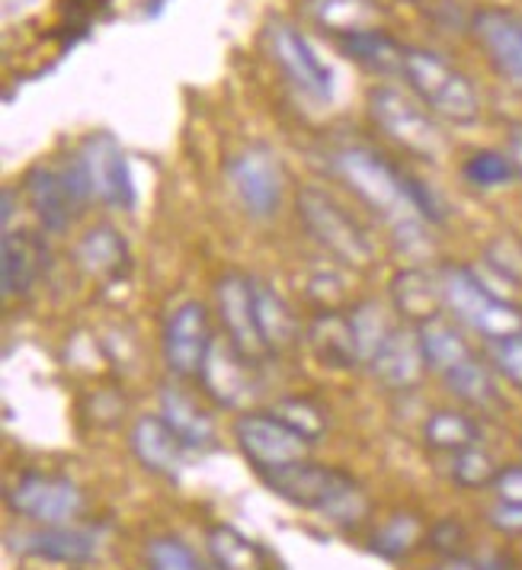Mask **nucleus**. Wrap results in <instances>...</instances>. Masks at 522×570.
Returning <instances> with one entry per match:
<instances>
[{
	"mask_svg": "<svg viewBox=\"0 0 522 570\" xmlns=\"http://www.w3.org/2000/svg\"><path fill=\"white\" fill-rule=\"evenodd\" d=\"M440 285H443V305L462 327L474 331L477 337L500 340L522 334V312L487 288L484 279L462 263H445L440 269Z\"/></svg>",
	"mask_w": 522,
	"mask_h": 570,
	"instance_id": "nucleus-3",
	"label": "nucleus"
},
{
	"mask_svg": "<svg viewBox=\"0 0 522 570\" xmlns=\"http://www.w3.org/2000/svg\"><path fill=\"white\" fill-rule=\"evenodd\" d=\"M496 471H500L496 459L487 449H481V445H471L465 452H455V455H452V468H449L452 481H455L459 488H465V491L491 488Z\"/></svg>",
	"mask_w": 522,
	"mask_h": 570,
	"instance_id": "nucleus-35",
	"label": "nucleus"
},
{
	"mask_svg": "<svg viewBox=\"0 0 522 570\" xmlns=\"http://www.w3.org/2000/svg\"><path fill=\"white\" fill-rule=\"evenodd\" d=\"M334 170L339 180L356 193V199L366 203L392 228L394 240L407 254H417L430 244V237H426L430 222L420 212L423 183L404 174L401 167H394L388 157H382L372 148H363V145L339 148L334 155Z\"/></svg>",
	"mask_w": 522,
	"mask_h": 570,
	"instance_id": "nucleus-1",
	"label": "nucleus"
},
{
	"mask_svg": "<svg viewBox=\"0 0 522 570\" xmlns=\"http://www.w3.org/2000/svg\"><path fill=\"white\" fill-rule=\"evenodd\" d=\"M211 343L215 337H211L209 308L203 302H180L160 334L164 365L177 379H199L203 365L209 360Z\"/></svg>",
	"mask_w": 522,
	"mask_h": 570,
	"instance_id": "nucleus-11",
	"label": "nucleus"
},
{
	"mask_svg": "<svg viewBox=\"0 0 522 570\" xmlns=\"http://www.w3.org/2000/svg\"><path fill=\"white\" fill-rule=\"evenodd\" d=\"M305 340H308V346H312V353L321 365H331V368L363 365L349 314L337 312V308H324V312L314 314L305 327Z\"/></svg>",
	"mask_w": 522,
	"mask_h": 570,
	"instance_id": "nucleus-21",
	"label": "nucleus"
},
{
	"mask_svg": "<svg viewBox=\"0 0 522 570\" xmlns=\"http://www.w3.org/2000/svg\"><path fill=\"white\" fill-rule=\"evenodd\" d=\"M506 155L513 160V167H516V177L522 180V126L510 131V138H506Z\"/></svg>",
	"mask_w": 522,
	"mask_h": 570,
	"instance_id": "nucleus-43",
	"label": "nucleus"
},
{
	"mask_svg": "<svg viewBox=\"0 0 522 570\" xmlns=\"http://www.w3.org/2000/svg\"><path fill=\"white\" fill-rule=\"evenodd\" d=\"M471 29L477 36V42L484 46V52L491 55L500 75L506 80H513L516 87H522V20L506 13V10H477Z\"/></svg>",
	"mask_w": 522,
	"mask_h": 570,
	"instance_id": "nucleus-19",
	"label": "nucleus"
},
{
	"mask_svg": "<svg viewBox=\"0 0 522 570\" xmlns=\"http://www.w3.org/2000/svg\"><path fill=\"white\" fill-rule=\"evenodd\" d=\"M491 491L503 503H522V465H506L496 471Z\"/></svg>",
	"mask_w": 522,
	"mask_h": 570,
	"instance_id": "nucleus-42",
	"label": "nucleus"
},
{
	"mask_svg": "<svg viewBox=\"0 0 522 570\" xmlns=\"http://www.w3.org/2000/svg\"><path fill=\"white\" fill-rule=\"evenodd\" d=\"M423 442L433 449V452H445V455H455V452H465L471 445L481 442V426L477 420L465 411H433L423 423Z\"/></svg>",
	"mask_w": 522,
	"mask_h": 570,
	"instance_id": "nucleus-30",
	"label": "nucleus"
},
{
	"mask_svg": "<svg viewBox=\"0 0 522 570\" xmlns=\"http://www.w3.org/2000/svg\"><path fill=\"white\" fill-rule=\"evenodd\" d=\"M7 507L36 525H71L83 513V491L65 474L27 471L7 491Z\"/></svg>",
	"mask_w": 522,
	"mask_h": 570,
	"instance_id": "nucleus-8",
	"label": "nucleus"
},
{
	"mask_svg": "<svg viewBox=\"0 0 522 570\" xmlns=\"http://www.w3.org/2000/svg\"><path fill=\"white\" fill-rule=\"evenodd\" d=\"M372 375L392 391L417 389L423 372H426V356L420 346V334L414 324H397L392 331V337L382 343V350L372 356Z\"/></svg>",
	"mask_w": 522,
	"mask_h": 570,
	"instance_id": "nucleus-17",
	"label": "nucleus"
},
{
	"mask_svg": "<svg viewBox=\"0 0 522 570\" xmlns=\"http://www.w3.org/2000/svg\"><path fill=\"white\" fill-rule=\"evenodd\" d=\"M520 445H522V440H520Z\"/></svg>",
	"mask_w": 522,
	"mask_h": 570,
	"instance_id": "nucleus-45",
	"label": "nucleus"
},
{
	"mask_svg": "<svg viewBox=\"0 0 522 570\" xmlns=\"http://www.w3.org/2000/svg\"><path fill=\"white\" fill-rule=\"evenodd\" d=\"M487 363L500 372L513 389L522 391V334L487 340Z\"/></svg>",
	"mask_w": 522,
	"mask_h": 570,
	"instance_id": "nucleus-39",
	"label": "nucleus"
},
{
	"mask_svg": "<svg viewBox=\"0 0 522 570\" xmlns=\"http://www.w3.org/2000/svg\"><path fill=\"white\" fill-rule=\"evenodd\" d=\"M266 46L295 90H302L314 104H331L334 71L321 61V55L314 52V46L302 29L286 20H276L266 29Z\"/></svg>",
	"mask_w": 522,
	"mask_h": 570,
	"instance_id": "nucleus-10",
	"label": "nucleus"
},
{
	"mask_svg": "<svg viewBox=\"0 0 522 570\" xmlns=\"http://www.w3.org/2000/svg\"><path fill=\"white\" fill-rule=\"evenodd\" d=\"M392 302L394 312L414 327H420L423 321L440 317L445 312L440 273H430V269H420V266L401 269L392 279Z\"/></svg>",
	"mask_w": 522,
	"mask_h": 570,
	"instance_id": "nucleus-22",
	"label": "nucleus"
},
{
	"mask_svg": "<svg viewBox=\"0 0 522 570\" xmlns=\"http://www.w3.org/2000/svg\"><path fill=\"white\" fill-rule=\"evenodd\" d=\"M235 442L240 455L254 465L257 474L286 468L292 462L308 459V445L302 433H295L279 416L263 411H244L235 420Z\"/></svg>",
	"mask_w": 522,
	"mask_h": 570,
	"instance_id": "nucleus-9",
	"label": "nucleus"
},
{
	"mask_svg": "<svg viewBox=\"0 0 522 570\" xmlns=\"http://www.w3.org/2000/svg\"><path fill=\"white\" fill-rule=\"evenodd\" d=\"M368 116L385 138L407 155L420 160H440L445 155V138L440 126L430 119V112L404 97L394 87H372L368 90Z\"/></svg>",
	"mask_w": 522,
	"mask_h": 570,
	"instance_id": "nucleus-6",
	"label": "nucleus"
},
{
	"mask_svg": "<svg viewBox=\"0 0 522 570\" xmlns=\"http://www.w3.org/2000/svg\"><path fill=\"white\" fill-rule=\"evenodd\" d=\"M487 525L496 529L500 535H522V503H503L496 500L494 507H487Z\"/></svg>",
	"mask_w": 522,
	"mask_h": 570,
	"instance_id": "nucleus-41",
	"label": "nucleus"
},
{
	"mask_svg": "<svg viewBox=\"0 0 522 570\" xmlns=\"http://www.w3.org/2000/svg\"><path fill=\"white\" fill-rule=\"evenodd\" d=\"M49 266V247L36 232H3L0 240V285L3 295H27Z\"/></svg>",
	"mask_w": 522,
	"mask_h": 570,
	"instance_id": "nucleus-20",
	"label": "nucleus"
},
{
	"mask_svg": "<svg viewBox=\"0 0 522 570\" xmlns=\"http://www.w3.org/2000/svg\"><path fill=\"white\" fill-rule=\"evenodd\" d=\"M426 542H430V548H433L440 558H459L465 542H469V529H465V522H459L455 517H445L430 525Z\"/></svg>",
	"mask_w": 522,
	"mask_h": 570,
	"instance_id": "nucleus-40",
	"label": "nucleus"
},
{
	"mask_svg": "<svg viewBox=\"0 0 522 570\" xmlns=\"http://www.w3.org/2000/svg\"><path fill=\"white\" fill-rule=\"evenodd\" d=\"M411 90L420 97L433 116L455 126H471L481 116L477 90L459 68H452L443 55L430 49H407L404 52V75Z\"/></svg>",
	"mask_w": 522,
	"mask_h": 570,
	"instance_id": "nucleus-4",
	"label": "nucleus"
},
{
	"mask_svg": "<svg viewBox=\"0 0 522 570\" xmlns=\"http://www.w3.org/2000/svg\"><path fill=\"white\" fill-rule=\"evenodd\" d=\"M433 570H484V564H477V561H471L465 554H459V558H443Z\"/></svg>",
	"mask_w": 522,
	"mask_h": 570,
	"instance_id": "nucleus-44",
	"label": "nucleus"
},
{
	"mask_svg": "<svg viewBox=\"0 0 522 570\" xmlns=\"http://www.w3.org/2000/svg\"><path fill=\"white\" fill-rule=\"evenodd\" d=\"M129 449L138 459V465L160 478H177L184 471L186 452H189L160 414H145L131 423Z\"/></svg>",
	"mask_w": 522,
	"mask_h": 570,
	"instance_id": "nucleus-16",
	"label": "nucleus"
},
{
	"mask_svg": "<svg viewBox=\"0 0 522 570\" xmlns=\"http://www.w3.org/2000/svg\"><path fill=\"white\" fill-rule=\"evenodd\" d=\"M160 416L170 423V430L184 440L186 449H211L218 433H215V420L206 407H199V401L184 389H164L160 391Z\"/></svg>",
	"mask_w": 522,
	"mask_h": 570,
	"instance_id": "nucleus-23",
	"label": "nucleus"
},
{
	"mask_svg": "<svg viewBox=\"0 0 522 570\" xmlns=\"http://www.w3.org/2000/svg\"><path fill=\"white\" fill-rule=\"evenodd\" d=\"M23 196L32 208L39 228L46 234H65L80 215L78 199L71 196L61 164H36L23 177Z\"/></svg>",
	"mask_w": 522,
	"mask_h": 570,
	"instance_id": "nucleus-15",
	"label": "nucleus"
},
{
	"mask_svg": "<svg viewBox=\"0 0 522 570\" xmlns=\"http://www.w3.org/2000/svg\"><path fill=\"white\" fill-rule=\"evenodd\" d=\"M145 564L148 570H206L196 551L177 535H157L145 544Z\"/></svg>",
	"mask_w": 522,
	"mask_h": 570,
	"instance_id": "nucleus-37",
	"label": "nucleus"
},
{
	"mask_svg": "<svg viewBox=\"0 0 522 570\" xmlns=\"http://www.w3.org/2000/svg\"><path fill=\"white\" fill-rule=\"evenodd\" d=\"M199 382L218 407L228 411H244L254 394H257V379H254V360H247L240 350L232 346V340L225 343H211L209 360L199 372Z\"/></svg>",
	"mask_w": 522,
	"mask_h": 570,
	"instance_id": "nucleus-14",
	"label": "nucleus"
},
{
	"mask_svg": "<svg viewBox=\"0 0 522 570\" xmlns=\"http://www.w3.org/2000/svg\"><path fill=\"white\" fill-rule=\"evenodd\" d=\"M13 548L32 554L39 561H52V564H87L100 554V542L93 532L78 529V525H39L32 532H20L13 539Z\"/></svg>",
	"mask_w": 522,
	"mask_h": 570,
	"instance_id": "nucleus-18",
	"label": "nucleus"
},
{
	"mask_svg": "<svg viewBox=\"0 0 522 570\" xmlns=\"http://www.w3.org/2000/svg\"><path fill=\"white\" fill-rule=\"evenodd\" d=\"M206 551L218 570H276L273 554L260 542L247 539L235 525H211L206 532Z\"/></svg>",
	"mask_w": 522,
	"mask_h": 570,
	"instance_id": "nucleus-25",
	"label": "nucleus"
},
{
	"mask_svg": "<svg viewBox=\"0 0 522 570\" xmlns=\"http://www.w3.org/2000/svg\"><path fill=\"white\" fill-rule=\"evenodd\" d=\"M484 259L494 269L496 276H503L506 283L522 285V240L513 234H500L487 247H484Z\"/></svg>",
	"mask_w": 522,
	"mask_h": 570,
	"instance_id": "nucleus-38",
	"label": "nucleus"
},
{
	"mask_svg": "<svg viewBox=\"0 0 522 570\" xmlns=\"http://www.w3.org/2000/svg\"><path fill=\"white\" fill-rule=\"evenodd\" d=\"M254 308H257V324L260 337L266 343V353H286L298 340V317L292 312L283 292H276L269 283L254 279Z\"/></svg>",
	"mask_w": 522,
	"mask_h": 570,
	"instance_id": "nucleus-26",
	"label": "nucleus"
},
{
	"mask_svg": "<svg viewBox=\"0 0 522 570\" xmlns=\"http://www.w3.org/2000/svg\"><path fill=\"white\" fill-rule=\"evenodd\" d=\"M75 259L90 276H116L126 266V240L112 225H93L75 247Z\"/></svg>",
	"mask_w": 522,
	"mask_h": 570,
	"instance_id": "nucleus-28",
	"label": "nucleus"
},
{
	"mask_svg": "<svg viewBox=\"0 0 522 570\" xmlns=\"http://www.w3.org/2000/svg\"><path fill=\"white\" fill-rule=\"evenodd\" d=\"M426 522L417 517V513H394L385 525H378L372 532V551L385 561H401L407 554H414L420 548V542L426 539Z\"/></svg>",
	"mask_w": 522,
	"mask_h": 570,
	"instance_id": "nucleus-31",
	"label": "nucleus"
},
{
	"mask_svg": "<svg viewBox=\"0 0 522 570\" xmlns=\"http://www.w3.org/2000/svg\"><path fill=\"white\" fill-rule=\"evenodd\" d=\"M295 208H298L305 232L312 234L334 259L353 266V269H366L375 259V247H372L366 228L339 206L331 193H324L317 186H305L295 196Z\"/></svg>",
	"mask_w": 522,
	"mask_h": 570,
	"instance_id": "nucleus-5",
	"label": "nucleus"
},
{
	"mask_svg": "<svg viewBox=\"0 0 522 570\" xmlns=\"http://www.w3.org/2000/svg\"><path fill=\"white\" fill-rule=\"evenodd\" d=\"M339 52L353 58L356 65H363L372 75H404V46L394 42L385 29L368 27L360 32H343L337 36Z\"/></svg>",
	"mask_w": 522,
	"mask_h": 570,
	"instance_id": "nucleus-24",
	"label": "nucleus"
},
{
	"mask_svg": "<svg viewBox=\"0 0 522 570\" xmlns=\"http://www.w3.org/2000/svg\"><path fill=\"white\" fill-rule=\"evenodd\" d=\"M228 180L235 189L237 206L247 218L269 222L279 215L283 196H286V170L279 155H273L266 145H250L228 164Z\"/></svg>",
	"mask_w": 522,
	"mask_h": 570,
	"instance_id": "nucleus-7",
	"label": "nucleus"
},
{
	"mask_svg": "<svg viewBox=\"0 0 522 570\" xmlns=\"http://www.w3.org/2000/svg\"><path fill=\"white\" fill-rule=\"evenodd\" d=\"M215 308L235 350H240L254 363L266 356V343L260 337L257 308H254V279L240 273H225L215 283Z\"/></svg>",
	"mask_w": 522,
	"mask_h": 570,
	"instance_id": "nucleus-13",
	"label": "nucleus"
},
{
	"mask_svg": "<svg viewBox=\"0 0 522 570\" xmlns=\"http://www.w3.org/2000/svg\"><path fill=\"white\" fill-rule=\"evenodd\" d=\"M312 10L314 20L324 29H331L334 36L368 29L375 20L372 0H314Z\"/></svg>",
	"mask_w": 522,
	"mask_h": 570,
	"instance_id": "nucleus-33",
	"label": "nucleus"
},
{
	"mask_svg": "<svg viewBox=\"0 0 522 570\" xmlns=\"http://www.w3.org/2000/svg\"><path fill=\"white\" fill-rule=\"evenodd\" d=\"M83 167L90 174L93 186V199L104 203L106 208H122L129 212L135 206V180H131L129 157L122 151V145L116 141V135L109 131H93L83 145H80Z\"/></svg>",
	"mask_w": 522,
	"mask_h": 570,
	"instance_id": "nucleus-12",
	"label": "nucleus"
},
{
	"mask_svg": "<svg viewBox=\"0 0 522 570\" xmlns=\"http://www.w3.org/2000/svg\"><path fill=\"white\" fill-rule=\"evenodd\" d=\"M462 177L474 186V189H500L516 180V167L506 151H474V155L462 164Z\"/></svg>",
	"mask_w": 522,
	"mask_h": 570,
	"instance_id": "nucleus-34",
	"label": "nucleus"
},
{
	"mask_svg": "<svg viewBox=\"0 0 522 570\" xmlns=\"http://www.w3.org/2000/svg\"><path fill=\"white\" fill-rule=\"evenodd\" d=\"M260 478L263 484L276 497H283L286 503L298 507V510H312L339 529H356L368 517V493L353 474H346L339 468L317 465V462L302 459L286 468L266 471Z\"/></svg>",
	"mask_w": 522,
	"mask_h": 570,
	"instance_id": "nucleus-2",
	"label": "nucleus"
},
{
	"mask_svg": "<svg viewBox=\"0 0 522 570\" xmlns=\"http://www.w3.org/2000/svg\"><path fill=\"white\" fill-rule=\"evenodd\" d=\"M273 414L288 423L295 433H302L308 442H317L327 433V414L308 397H283L273 404Z\"/></svg>",
	"mask_w": 522,
	"mask_h": 570,
	"instance_id": "nucleus-36",
	"label": "nucleus"
},
{
	"mask_svg": "<svg viewBox=\"0 0 522 570\" xmlns=\"http://www.w3.org/2000/svg\"><path fill=\"white\" fill-rule=\"evenodd\" d=\"M443 385L449 389V394H455L462 404H469L474 411H494L500 404V391H496L491 363H484L477 353L471 356L469 363L455 365L452 372H445Z\"/></svg>",
	"mask_w": 522,
	"mask_h": 570,
	"instance_id": "nucleus-29",
	"label": "nucleus"
},
{
	"mask_svg": "<svg viewBox=\"0 0 522 570\" xmlns=\"http://www.w3.org/2000/svg\"><path fill=\"white\" fill-rule=\"evenodd\" d=\"M349 324H353V337H356V350H360V363L363 365L372 363V356L382 350V343L392 337V331L397 327L388 308L378 302H360L349 312Z\"/></svg>",
	"mask_w": 522,
	"mask_h": 570,
	"instance_id": "nucleus-32",
	"label": "nucleus"
},
{
	"mask_svg": "<svg viewBox=\"0 0 522 570\" xmlns=\"http://www.w3.org/2000/svg\"><path fill=\"white\" fill-rule=\"evenodd\" d=\"M420 346H423V356H426V368L436 372L443 379L445 372H452L455 365L469 363L474 356L469 337L452 324L445 321L443 314L433 317V321H423L417 327Z\"/></svg>",
	"mask_w": 522,
	"mask_h": 570,
	"instance_id": "nucleus-27",
	"label": "nucleus"
}]
</instances>
